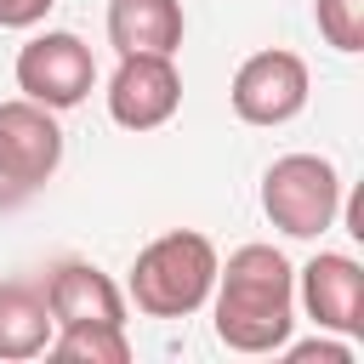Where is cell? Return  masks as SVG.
<instances>
[{"instance_id":"obj_1","label":"cell","mask_w":364,"mask_h":364,"mask_svg":"<svg viewBox=\"0 0 364 364\" xmlns=\"http://www.w3.org/2000/svg\"><path fill=\"white\" fill-rule=\"evenodd\" d=\"M216 341L233 353H279L296 330V267L273 245H239L216 262Z\"/></svg>"},{"instance_id":"obj_2","label":"cell","mask_w":364,"mask_h":364,"mask_svg":"<svg viewBox=\"0 0 364 364\" xmlns=\"http://www.w3.org/2000/svg\"><path fill=\"white\" fill-rule=\"evenodd\" d=\"M216 284V245L193 228L159 233L131 262V301L148 318H188L210 301Z\"/></svg>"},{"instance_id":"obj_3","label":"cell","mask_w":364,"mask_h":364,"mask_svg":"<svg viewBox=\"0 0 364 364\" xmlns=\"http://www.w3.org/2000/svg\"><path fill=\"white\" fill-rule=\"evenodd\" d=\"M262 210L290 239H318L341 216V176L324 154H284L262 176Z\"/></svg>"},{"instance_id":"obj_4","label":"cell","mask_w":364,"mask_h":364,"mask_svg":"<svg viewBox=\"0 0 364 364\" xmlns=\"http://www.w3.org/2000/svg\"><path fill=\"white\" fill-rule=\"evenodd\" d=\"M91 85H97V57H91V46H85L80 34H68V28H46V34H34V40L17 51V91H23L28 102L51 108V114L85 102Z\"/></svg>"},{"instance_id":"obj_5","label":"cell","mask_w":364,"mask_h":364,"mask_svg":"<svg viewBox=\"0 0 364 364\" xmlns=\"http://www.w3.org/2000/svg\"><path fill=\"white\" fill-rule=\"evenodd\" d=\"M307 91H313L307 63L296 51L273 46V51H256V57L239 63V74L228 85V102L245 125H290L307 108Z\"/></svg>"},{"instance_id":"obj_6","label":"cell","mask_w":364,"mask_h":364,"mask_svg":"<svg viewBox=\"0 0 364 364\" xmlns=\"http://www.w3.org/2000/svg\"><path fill=\"white\" fill-rule=\"evenodd\" d=\"M182 108V74L159 51H125L108 80V119L125 131H159Z\"/></svg>"},{"instance_id":"obj_7","label":"cell","mask_w":364,"mask_h":364,"mask_svg":"<svg viewBox=\"0 0 364 364\" xmlns=\"http://www.w3.org/2000/svg\"><path fill=\"white\" fill-rule=\"evenodd\" d=\"M0 165L11 171V182L23 193L46 188L63 165V125L51 108L28 102V97H11L0 102Z\"/></svg>"},{"instance_id":"obj_8","label":"cell","mask_w":364,"mask_h":364,"mask_svg":"<svg viewBox=\"0 0 364 364\" xmlns=\"http://www.w3.org/2000/svg\"><path fill=\"white\" fill-rule=\"evenodd\" d=\"M307 318L336 336H364V267L341 250H318L296 284Z\"/></svg>"},{"instance_id":"obj_9","label":"cell","mask_w":364,"mask_h":364,"mask_svg":"<svg viewBox=\"0 0 364 364\" xmlns=\"http://www.w3.org/2000/svg\"><path fill=\"white\" fill-rule=\"evenodd\" d=\"M46 307L63 324H125V290L91 262H57L46 273Z\"/></svg>"},{"instance_id":"obj_10","label":"cell","mask_w":364,"mask_h":364,"mask_svg":"<svg viewBox=\"0 0 364 364\" xmlns=\"http://www.w3.org/2000/svg\"><path fill=\"white\" fill-rule=\"evenodd\" d=\"M182 0H108V46L125 51H159L176 57L182 46Z\"/></svg>"},{"instance_id":"obj_11","label":"cell","mask_w":364,"mask_h":364,"mask_svg":"<svg viewBox=\"0 0 364 364\" xmlns=\"http://www.w3.org/2000/svg\"><path fill=\"white\" fill-rule=\"evenodd\" d=\"M51 330L57 318L46 307V290L34 279H6L0 284V358H40Z\"/></svg>"},{"instance_id":"obj_12","label":"cell","mask_w":364,"mask_h":364,"mask_svg":"<svg viewBox=\"0 0 364 364\" xmlns=\"http://www.w3.org/2000/svg\"><path fill=\"white\" fill-rule=\"evenodd\" d=\"M46 353L63 364H125L131 341H125V324H63L46 341Z\"/></svg>"},{"instance_id":"obj_13","label":"cell","mask_w":364,"mask_h":364,"mask_svg":"<svg viewBox=\"0 0 364 364\" xmlns=\"http://www.w3.org/2000/svg\"><path fill=\"white\" fill-rule=\"evenodd\" d=\"M313 17L336 51H347V57L364 51V0H313Z\"/></svg>"},{"instance_id":"obj_14","label":"cell","mask_w":364,"mask_h":364,"mask_svg":"<svg viewBox=\"0 0 364 364\" xmlns=\"http://www.w3.org/2000/svg\"><path fill=\"white\" fill-rule=\"evenodd\" d=\"M279 353H284L290 364H313V358H318V364H353V341H324V336H318V341H284Z\"/></svg>"},{"instance_id":"obj_15","label":"cell","mask_w":364,"mask_h":364,"mask_svg":"<svg viewBox=\"0 0 364 364\" xmlns=\"http://www.w3.org/2000/svg\"><path fill=\"white\" fill-rule=\"evenodd\" d=\"M51 6L57 0H0V28H34V23H46Z\"/></svg>"},{"instance_id":"obj_16","label":"cell","mask_w":364,"mask_h":364,"mask_svg":"<svg viewBox=\"0 0 364 364\" xmlns=\"http://www.w3.org/2000/svg\"><path fill=\"white\" fill-rule=\"evenodd\" d=\"M23 199H28V193H23V188H17V182H11V171H6V165H0V210H17V205H23Z\"/></svg>"}]
</instances>
